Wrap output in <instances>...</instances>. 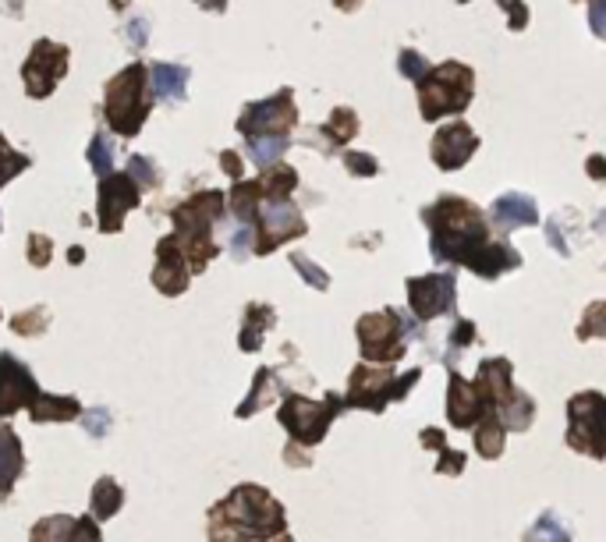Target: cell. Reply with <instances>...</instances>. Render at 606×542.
<instances>
[{
  "label": "cell",
  "mask_w": 606,
  "mask_h": 542,
  "mask_svg": "<svg viewBox=\"0 0 606 542\" xmlns=\"http://www.w3.org/2000/svg\"><path fill=\"white\" fill-rule=\"evenodd\" d=\"M298 110L291 89H280L270 100L249 103L238 117V132L249 139H288V132H295Z\"/></svg>",
  "instance_id": "30bf717a"
},
{
  "label": "cell",
  "mask_w": 606,
  "mask_h": 542,
  "mask_svg": "<svg viewBox=\"0 0 606 542\" xmlns=\"http://www.w3.org/2000/svg\"><path fill=\"white\" fill-rule=\"evenodd\" d=\"M252 231H256L252 252H256V256H270V252H277L280 245H288V241H295V238H305L309 224L302 220L295 202L288 199V202H266V210H259Z\"/></svg>",
  "instance_id": "4fadbf2b"
},
{
  "label": "cell",
  "mask_w": 606,
  "mask_h": 542,
  "mask_svg": "<svg viewBox=\"0 0 606 542\" xmlns=\"http://www.w3.org/2000/svg\"><path fill=\"white\" fill-rule=\"evenodd\" d=\"M22 468H25L22 440H18V433L11 426H0V500L11 496Z\"/></svg>",
  "instance_id": "603a6c76"
},
{
  "label": "cell",
  "mask_w": 606,
  "mask_h": 542,
  "mask_svg": "<svg viewBox=\"0 0 606 542\" xmlns=\"http://www.w3.org/2000/svg\"><path fill=\"white\" fill-rule=\"evenodd\" d=\"M273 542H295V539H291V535L284 532V535H277V539H273Z\"/></svg>",
  "instance_id": "91938a15"
},
{
  "label": "cell",
  "mask_w": 606,
  "mask_h": 542,
  "mask_svg": "<svg viewBox=\"0 0 606 542\" xmlns=\"http://www.w3.org/2000/svg\"><path fill=\"white\" fill-rule=\"evenodd\" d=\"M472 433H475V450H479L486 461H497L500 454H504V436H507V429L500 426V419L497 415H486V419H479L472 426Z\"/></svg>",
  "instance_id": "4dcf8cb0"
},
{
  "label": "cell",
  "mask_w": 606,
  "mask_h": 542,
  "mask_svg": "<svg viewBox=\"0 0 606 542\" xmlns=\"http://www.w3.org/2000/svg\"><path fill=\"white\" fill-rule=\"evenodd\" d=\"M472 387H475V394L482 397L486 411L497 415V411L511 401L514 390H518L514 387V376H511V362H507V358H486V362H479V372H475Z\"/></svg>",
  "instance_id": "ac0fdd59"
},
{
  "label": "cell",
  "mask_w": 606,
  "mask_h": 542,
  "mask_svg": "<svg viewBox=\"0 0 606 542\" xmlns=\"http://www.w3.org/2000/svg\"><path fill=\"white\" fill-rule=\"evenodd\" d=\"M422 220L429 227V252L436 263L465 266L475 256V248L490 241V224L482 210L458 195H440L436 202H429Z\"/></svg>",
  "instance_id": "7a4b0ae2"
},
{
  "label": "cell",
  "mask_w": 606,
  "mask_h": 542,
  "mask_svg": "<svg viewBox=\"0 0 606 542\" xmlns=\"http://www.w3.org/2000/svg\"><path fill=\"white\" fill-rule=\"evenodd\" d=\"M475 344V323L472 319H458L451 330V348H447V365L454 369V358L461 355L465 348H472Z\"/></svg>",
  "instance_id": "ab89813d"
},
{
  "label": "cell",
  "mask_w": 606,
  "mask_h": 542,
  "mask_svg": "<svg viewBox=\"0 0 606 542\" xmlns=\"http://www.w3.org/2000/svg\"><path fill=\"white\" fill-rule=\"evenodd\" d=\"M291 266H295V270L305 277V284L316 287V291H327V287H330V273L323 270L319 263H312L305 252H291Z\"/></svg>",
  "instance_id": "f35d334b"
},
{
  "label": "cell",
  "mask_w": 606,
  "mask_h": 542,
  "mask_svg": "<svg viewBox=\"0 0 606 542\" xmlns=\"http://www.w3.org/2000/svg\"><path fill=\"white\" fill-rule=\"evenodd\" d=\"M465 468V454H454L451 447L440 450V465H436V475H458Z\"/></svg>",
  "instance_id": "681fc988"
},
{
  "label": "cell",
  "mask_w": 606,
  "mask_h": 542,
  "mask_svg": "<svg viewBox=\"0 0 606 542\" xmlns=\"http://www.w3.org/2000/svg\"><path fill=\"white\" fill-rule=\"evenodd\" d=\"M521 542H571V528L564 525L553 511H543L536 518V525L525 532V539Z\"/></svg>",
  "instance_id": "1f68e13d"
},
{
  "label": "cell",
  "mask_w": 606,
  "mask_h": 542,
  "mask_svg": "<svg viewBox=\"0 0 606 542\" xmlns=\"http://www.w3.org/2000/svg\"><path fill=\"white\" fill-rule=\"evenodd\" d=\"M29 415L32 422H75L82 415V404H78V397H61L39 390L29 401Z\"/></svg>",
  "instance_id": "cb8c5ba5"
},
{
  "label": "cell",
  "mask_w": 606,
  "mask_h": 542,
  "mask_svg": "<svg viewBox=\"0 0 606 542\" xmlns=\"http://www.w3.org/2000/svg\"><path fill=\"white\" fill-rule=\"evenodd\" d=\"M468 270L472 273H479L482 280H497L500 273H507V270H518L521 266V256L514 252L507 241H486L482 248H475V256L468 259Z\"/></svg>",
  "instance_id": "44dd1931"
},
{
  "label": "cell",
  "mask_w": 606,
  "mask_h": 542,
  "mask_svg": "<svg viewBox=\"0 0 606 542\" xmlns=\"http://www.w3.org/2000/svg\"><path fill=\"white\" fill-rule=\"evenodd\" d=\"M486 224H493L500 234L514 231V227H532V224H539L536 199H532V195H521V192L500 195V199L493 202L490 220H486Z\"/></svg>",
  "instance_id": "ffe728a7"
},
{
  "label": "cell",
  "mask_w": 606,
  "mask_h": 542,
  "mask_svg": "<svg viewBox=\"0 0 606 542\" xmlns=\"http://www.w3.org/2000/svg\"><path fill=\"white\" fill-rule=\"evenodd\" d=\"M50 326V312L43 309V305H32V309L18 312V316H11V330L22 333V337H39V333Z\"/></svg>",
  "instance_id": "e575fe53"
},
{
  "label": "cell",
  "mask_w": 606,
  "mask_h": 542,
  "mask_svg": "<svg viewBox=\"0 0 606 542\" xmlns=\"http://www.w3.org/2000/svg\"><path fill=\"white\" fill-rule=\"evenodd\" d=\"M71 64V50L54 43V39H36L32 43L29 61L22 64V78H25V93L29 100H47L57 89L64 75H68Z\"/></svg>",
  "instance_id": "8fae6325"
},
{
  "label": "cell",
  "mask_w": 606,
  "mask_h": 542,
  "mask_svg": "<svg viewBox=\"0 0 606 542\" xmlns=\"http://www.w3.org/2000/svg\"><path fill=\"white\" fill-rule=\"evenodd\" d=\"M461 4H465V0H461Z\"/></svg>",
  "instance_id": "94428289"
},
{
  "label": "cell",
  "mask_w": 606,
  "mask_h": 542,
  "mask_svg": "<svg viewBox=\"0 0 606 542\" xmlns=\"http://www.w3.org/2000/svg\"><path fill=\"white\" fill-rule=\"evenodd\" d=\"M568 447L596 461L606 457V397L599 390H582L568 401Z\"/></svg>",
  "instance_id": "9c48e42d"
},
{
  "label": "cell",
  "mask_w": 606,
  "mask_h": 542,
  "mask_svg": "<svg viewBox=\"0 0 606 542\" xmlns=\"http://www.w3.org/2000/svg\"><path fill=\"white\" fill-rule=\"evenodd\" d=\"M259 206H263V188L259 181H234L231 188V213L241 224H256Z\"/></svg>",
  "instance_id": "f546056e"
},
{
  "label": "cell",
  "mask_w": 606,
  "mask_h": 542,
  "mask_svg": "<svg viewBox=\"0 0 606 542\" xmlns=\"http://www.w3.org/2000/svg\"><path fill=\"white\" fill-rule=\"evenodd\" d=\"M419 440L426 443L429 450H436V454H440V450H447V436H443L440 429H433V426H429V429H422V433H419Z\"/></svg>",
  "instance_id": "db71d44e"
},
{
  "label": "cell",
  "mask_w": 606,
  "mask_h": 542,
  "mask_svg": "<svg viewBox=\"0 0 606 542\" xmlns=\"http://www.w3.org/2000/svg\"><path fill=\"white\" fill-rule=\"evenodd\" d=\"M291 139H249V156L259 167H270V163H280V156L288 153Z\"/></svg>",
  "instance_id": "74e56055"
},
{
  "label": "cell",
  "mask_w": 606,
  "mask_h": 542,
  "mask_svg": "<svg viewBox=\"0 0 606 542\" xmlns=\"http://www.w3.org/2000/svg\"><path fill=\"white\" fill-rule=\"evenodd\" d=\"M188 280H192V273H188L185 259H181L178 241H174V234H164V238L156 241L153 287L160 291V295L178 298V295H185V291H188Z\"/></svg>",
  "instance_id": "e0dca14e"
},
{
  "label": "cell",
  "mask_w": 606,
  "mask_h": 542,
  "mask_svg": "<svg viewBox=\"0 0 606 542\" xmlns=\"http://www.w3.org/2000/svg\"><path fill=\"white\" fill-rule=\"evenodd\" d=\"M121 504H125V489L117 486L110 475L96 479L93 496H89V518H93L96 525H100V521H110L117 511H121Z\"/></svg>",
  "instance_id": "484cf974"
},
{
  "label": "cell",
  "mask_w": 606,
  "mask_h": 542,
  "mask_svg": "<svg viewBox=\"0 0 606 542\" xmlns=\"http://www.w3.org/2000/svg\"><path fill=\"white\" fill-rule=\"evenodd\" d=\"M39 394V383L32 380V372L25 362L11 351L0 355V419H11L15 411L29 408V401Z\"/></svg>",
  "instance_id": "9a60e30c"
},
{
  "label": "cell",
  "mask_w": 606,
  "mask_h": 542,
  "mask_svg": "<svg viewBox=\"0 0 606 542\" xmlns=\"http://www.w3.org/2000/svg\"><path fill=\"white\" fill-rule=\"evenodd\" d=\"M408 312L419 323H429L436 316H451L458 305V280L454 273H426V277H408Z\"/></svg>",
  "instance_id": "7c38bea8"
},
{
  "label": "cell",
  "mask_w": 606,
  "mask_h": 542,
  "mask_svg": "<svg viewBox=\"0 0 606 542\" xmlns=\"http://www.w3.org/2000/svg\"><path fill=\"white\" fill-rule=\"evenodd\" d=\"M475 149H479V135H475L465 121H454L433 135L429 153H433V163L440 171H461L475 156Z\"/></svg>",
  "instance_id": "2e32d148"
},
{
  "label": "cell",
  "mask_w": 606,
  "mask_h": 542,
  "mask_svg": "<svg viewBox=\"0 0 606 542\" xmlns=\"http://www.w3.org/2000/svg\"><path fill=\"white\" fill-rule=\"evenodd\" d=\"M149 93H153V100L185 103L188 68H181V64H153V71H149Z\"/></svg>",
  "instance_id": "7402d4cb"
},
{
  "label": "cell",
  "mask_w": 606,
  "mask_h": 542,
  "mask_svg": "<svg viewBox=\"0 0 606 542\" xmlns=\"http://www.w3.org/2000/svg\"><path fill=\"white\" fill-rule=\"evenodd\" d=\"M277 390H280L277 372H273V369H259V372H256V380H252L249 397H245V401L238 404V411H234V415H238V419H252L256 411H263L266 404H270L273 397H277Z\"/></svg>",
  "instance_id": "f1b7e54d"
},
{
  "label": "cell",
  "mask_w": 606,
  "mask_h": 542,
  "mask_svg": "<svg viewBox=\"0 0 606 542\" xmlns=\"http://www.w3.org/2000/svg\"><path fill=\"white\" fill-rule=\"evenodd\" d=\"M344 411V397L327 394L323 401H309L305 394H288L280 404L277 419L280 426L288 429L295 447H316L323 443V436L330 433L334 419Z\"/></svg>",
  "instance_id": "52a82bcc"
},
{
  "label": "cell",
  "mask_w": 606,
  "mask_h": 542,
  "mask_svg": "<svg viewBox=\"0 0 606 542\" xmlns=\"http://www.w3.org/2000/svg\"><path fill=\"white\" fill-rule=\"evenodd\" d=\"M224 192L217 188H206V192H195L192 199H185L178 210L171 213L174 220V241H178V252L185 259L188 273H202L210 266V259H217L220 248L213 245V224L224 217Z\"/></svg>",
  "instance_id": "3957f363"
},
{
  "label": "cell",
  "mask_w": 606,
  "mask_h": 542,
  "mask_svg": "<svg viewBox=\"0 0 606 542\" xmlns=\"http://www.w3.org/2000/svg\"><path fill=\"white\" fill-rule=\"evenodd\" d=\"M220 167H224V174L231 181H241V174H245V163H241V156L234 153V149H224V153H220Z\"/></svg>",
  "instance_id": "f907efd6"
},
{
  "label": "cell",
  "mask_w": 606,
  "mask_h": 542,
  "mask_svg": "<svg viewBox=\"0 0 606 542\" xmlns=\"http://www.w3.org/2000/svg\"><path fill=\"white\" fill-rule=\"evenodd\" d=\"M447 419L454 429H472L479 419H486L490 411L482 404V397L475 394L472 380H465L458 369H451V380H447Z\"/></svg>",
  "instance_id": "d6986e66"
},
{
  "label": "cell",
  "mask_w": 606,
  "mask_h": 542,
  "mask_svg": "<svg viewBox=\"0 0 606 542\" xmlns=\"http://www.w3.org/2000/svg\"><path fill=\"white\" fill-rule=\"evenodd\" d=\"M78 422H82V426H86V433L96 436V440H103V436L110 433V411L107 408L82 411V415H78Z\"/></svg>",
  "instance_id": "7bdbcfd3"
},
{
  "label": "cell",
  "mask_w": 606,
  "mask_h": 542,
  "mask_svg": "<svg viewBox=\"0 0 606 542\" xmlns=\"http://www.w3.org/2000/svg\"><path fill=\"white\" fill-rule=\"evenodd\" d=\"M603 316H606V305H603V302H596L589 312H585L582 323H578V337H603V333H606Z\"/></svg>",
  "instance_id": "f6af8a7d"
},
{
  "label": "cell",
  "mask_w": 606,
  "mask_h": 542,
  "mask_svg": "<svg viewBox=\"0 0 606 542\" xmlns=\"http://www.w3.org/2000/svg\"><path fill=\"white\" fill-rule=\"evenodd\" d=\"M589 174L596 181H603V156H592V160H589Z\"/></svg>",
  "instance_id": "6f0895ef"
},
{
  "label": "cell",
  "mask_w": 606,
  "mask_h": 542,
  "mask_svg": "<svg viewBox=\"0 0 606 542\" xmlns=\"http://www.w3.org/2000/svg\"><path fill=\"white\" fill-rule=\"evenodd\" d=\"M71 514H50V518H43V521H36L32 525V535L29 539L32 542H64L68 539V532H71Z\"/></svg>",
  "instance_id": "836d02e7"
},
{
  "label": "cell",
  "mask_w": 606,
  "mask_h": 542,
  "mask_svg": "<svg viewBox=\"0 0 606 542\" xmlns=\"http://www.w3.org/2000/svg\"><path fill=\"white\" fill-rule=\"evenodd\" d=\"M252 245H256V231H252V224H241L238 231L231 234V256L238 259H249L252 256Z\"/></svg>",
  "instance_id": "bcb514c9"
},
{
  "label": "cell",
  "mask_w": 606,
  "mask_h": 542,
  "mask_svg": "<svg viewBox=\"0 0 606 542\" xmlns=\"http://www.w3.org/2000/svg\"><path fill=\"white\" fill-rule=\"evenodd\" d=\"M284 461H288V465H298V468H305V465H309V461H312V457H309V454H298V450L291 447V450H284Z\"/></svg>",
  "instance_id": "11a10c76"
},
{
  "label": "cell",
  "mask_w": 606,
  "mask_h": 542,
  "mask_svg": "<svg viewBox=\"0 0 606 542\" xmlns=\"http://www.w3.org/2000/svg\"><path fill=\"white\" fill-rule=\"evenodd\" d=\"M429 68H433V64H429L419 50H401V57H397V71H401L404 78H412V82H419Z\"/></svg>",
  "instance_id": "60d3db41"
},
{
  "label": "cell",
  "mask_w": 606,
  "mask_h": 542,
  "mask_svg": "<svg viewBox=\"0 0 606 542\" xmlns=\"http://www.w3.org/2000/svg\"><path fill=\"white\" fill-rule=\"evenodd\" d=\"M153 110V93H149V68L146 64H128L107 82L103 96V117H107L110 132L121 139H135Z\"/></svg>",
  "instance_id": "277c9868"
},
{
  "label": "cell",
  "mask_w": 606,
  "mask_h": 542,
  "mask_svg": "<svg viewBox=\"0 0 606 542\" xmlns=\"http://www.w3.org/2000/svg\"><path fill=\"white\" fill-rule=\"evenodd\" d=\"M419 86L422 121H440V117L461 114L475 96V71L461 61H443L440 68H429L415 82Z\"/></svg>",
  "instance_id": "5b68a950"
},
{
  "label": "cell",
  "mask_w": 606,
  "mask_h": 542,
  "mask_svg": "<svg viewBox=\"0 0 606 542\" xmlns=\"http://www.w3.org/2000/svg\"><path fill=\"white\" fill-rule=\"evenodd\" d=\"M422 380V369H408L404 376H394L390 365H355L348 380V401L351 408L373 411L383 415L390 401H401V397L412 394V387Z\"/></svg>",
  "instance_id": "8992f818"
},
{
  "label": "cell",
  "mask_w": 606,
  "mask_h": 542,
  "mask_svg": "<svg viewBox=\"0 0 606 542\" xmlns=\"http://www.w3.org/2000/svg\"><path fill=\"white\" fill-rule=\"evenodd\" d=\"M277 323V312H273V305H263V302H252L249 309H245V323H241V333H238V348L241 351H259L263 348V333L270 330V326Z\"/></svg>",
  "instance_id": "d4e9b609"
},
{
  "label": "cell",
  "mask_w": 606,
  "mask_h": 542,
  "mask_svg": "<svg viewBox=\"0 0 606 542\" xmlns=\"http://www.w3.org/2000/svg\"><path fill=\"white\" fill-rule=\"evenodd\" d=\"M344 167H348V174H355V178H376V174H380V163L369 153H344Z\"/></svg>",
  "instance_id": "b9f144b4"
},
{
  "label": "cell",
  "mask_w": 606,
  "mask_h": 542,
  "mask_svg": "<svg viewBox=\"0 0 606 542\" xmlns=\"http://www.w3.org/2000/svg\"><path fill=\"white\" fill-rule=\"evenodd\" d=\"M603 18H606V0H592V8H589V22H592V32H596L599 39L606 36V25H603Z\"/></svg>",
  "instance_id": "f5cc1de1"
},
{
  "label": "cell",
  "mask_w": 606,
  "mask_h": 542,
  "mask_svg": "<svg viewBox=\"0 0 606 542\" xmlns=\"http://www.w3.org/2000/svg\"><path fill=\"white\" fill-rule=\"evenodd\" d=\"M125 174L135 181V185H139V192H142V188H146V192H156V188L164 185V174L156 171L153 160H146V156H132Z\"/></svg>",
  "instance_id": "8d00e7d4"
},
{
  "label": "cell",
  "mask_w": 606,
  "mask_h": 542,
  "mask_svg": "<svg viewBox=\"0 0 606 542\" xmlns=\"http://www.w3.org/2000/svg\"><path fill=\"white\" fill-rule=\"evenodd\" d=\"M125 39L132 43L135 50L146 47V18H132V22L125 25Z\"/></svg>",
  "instance_id": "816d5d0a"
},
{
  "label": "cell",
  "mask_w": 606,
  "mask_h": 542,
  "mask_svg": "<svg viewBox=\"0 0 606 542\" xmlns=\"http://www.w3.org/2000/svg\"><path fill=\"white\" fill-rule=\"evenodd\" d=\"M64 542H103V535H100V525H96L93 518H75L71 521V532H68V539Z\"/></svg>",
  "instance_id": "ee69618b"
},
{
  "label": "cell",
  "mask_w": 606,
  "mask_h": 542,
  "mask_svg": "<svg viewBox=\"0 0 606 542\" xmlns=\"http://www.w3.org/2000/svg\"><path fill=\"white\" fill-rule=\"evenodd\" d=\"M497 4L507 11V15H511V22H507V25H511L514 32H521L525 25H529V8H525L521 0H497Z\"/></svg>",
  "instance_id": "c3c4849f"
},
{
  "label": "cell",
  "mask_w": 606,
  "mask_h": 542,
  "mask_svg": "<svg viewBox=\"0 0 606 542\" xmlns=\"http://www.w3.org/2000/svg\"><path fill=\"white\" fill-rule=\"evenodd\" d=\"M50 248H54V241L47 234H29V266H36V270L50 266Z\"/></svg>",
  "instance_id": "7dc6e473"
},
{
  "label": "cell",
  "mask_w": 606,
  "mask_h": 542,
  "mask_svg": "<svg viewBox=\"0 0 606 542\" xmlns=\"http://www.w3.org/2000/svg\"><path fill=\"white\" fill-rule=\"evenodd\" d=\"M142 202V192L128 174H110L100 181V199H96V227L103 234H117L125 227V217Z\"/></svg>",
  "instance_id": "5bb4252c"
},
{
  "label": "cell",
  "mask_w": 606,
  "mask_h": 542,
  "mask_svg": "<svg viewBox=\"0 0 606 542\" xmlns=\"http://www.w3.org/2000/svg\"><path fill=\"white\" fill-rule=\"evenodd\" d=\"M202 11H213V15H224L227 11V0H195Z\"/></svg>",
  "instance_id": "9f6ffc18"
},
{
  "label": "cell",
  "mask_w": 606,
  "mask_h": 542,
  "mask_svg": "<svg viewBox=\"0 0 606 542\" xmlns=\"http://www.w3.org/2000/svg\"><path fill=\"white\" fill-rule=\"evenodd\" d=\"M316 135H323V153H337V149L344 146V142H351L358 135V117L355 110L348 107H337L334 114H330V121L319 128Z\"/></svg>",
  "instance_id": "4316f807"
},
{
  "label": "cell",
  "mask_w": 606,
  "mask_h": 542,
  "mask_svg": "<svg viewBox=\"0 0 606 542\" xmlns=\"http://www.w3.org/2000/svg\"><path fill=\"white\" fill-rule=\"evenodd\" d=\"M29 156L25 153H18V149H11L8 146V139L0 135V188L8 185L11 178H18V174H25L29 171Z\"/></svg>",
  "instance_id": "d590c367"
},
{
  "label": "cell",
  "mask_w": 606,
  "mask_h": 542,
  "mask_svg": "<svg viewBox=\"0 0 606 542\" xmlns=\"http://www.w3.org/2000/svg\"><path fill=\"white\" fill-rule=\"evenodd\" d=\"M334 4H337V11H344V15H351V11L362 8V0H334Z\"/></svg>",
  "instance_id": "680465c9"
},
{
  "label": "cell",
  "mask_w": 606,
  "mask_h": 542,
  "mask_svg": "<svg viewBox=\"0 0 606 542\" xmlns=\"http://www.w3.org/2000/svg\"><path fill=\"white\" fill-rule=\"evenodd\" d=\"M284 532H288L284 507L273 500V493L252 482L231 489L220 504H213L206 521L210 542H273Z\"/></svg>",
  "instance_id": "6da1fadb"
},
{
  "label": "cell",
  "mask_w": 606,
  "mask_h": 542,
  "mask_svg": "<svg viewBox=\"0 0 606 542\" xmlns=\"http://www.w3.org/2000/svg\"><path fill=\"white\" fill-rule=\"evenodd\" d=\"M358 333V351L366 358V365H390L397 362L408 351V337H404V312L397 309H380L366 312V316L355 323Z\"/></svg>",
  "instance_id": "ba28073f"
},
{
  "label": "cell",
  "mask_w": 606,
  "mask_h": 542,
  "mask_svg": "<svg viewBox=\"0 0 606 542\" xmlns=\"http://www.w3.org/2000/svg\"><path fill=\"white\" fill-rule=\"evenodd\" d=\"M89 167H93L96 178H110L114 174V142H110V135L96 132L93 142H89Z\"/></svg>",
  "instance_id": "d6a6232c"
},
{
  "label": "cell",
  "mask_w": 606,
  "mask_h": 542,
  "mask_svg": "<svg viewBox=\"0 0 606 542\" xmlns=\"http://www.w3.org/2000/svg\"><path fill=\"white\" fill-rule=\"evenodd\" d=\"M259 188H263V202H288L291 192L298 188L295 167H288V163H270V167H263Z\"/></svg>",
  "instance_id": "83f0119b"
}]
</instances>
